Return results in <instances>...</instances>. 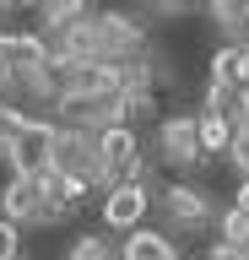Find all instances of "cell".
<instances>
[{
	"label": "cell",
	"mask_w": 249,
	"mask_h": 260,
	"mask_svg": "<svg viewBox=\"0 0 249 260\" xmlns=\"http://www.w3.org/2000/svg\"><path fill=\"white\" fill-rule=\"evenodd\" d=\"M147 136L130 125H103L98 130V184H130V179L147 174Z\"/></svg>",
	"instance_id": "cell-1"
},
{
	"label": "cell",
	"mask_w": 249,
	"mask_h": 260,
	"mask_svg": "<svg viewBox=\"0 0 249 260\" xmlns=\"http://www.w3.org/2000/svg\"><path fill=\"white\" fill-rule=\"evenodd\" d=\"M152 157L163 162L168 174H190L200 162V146H195V114H157L152 125Z\"/></svg>",
	"instance_id": "cell-2"
},
{
	"label": "cell",
	"mask_w": 249,
	"mask_h": 260,
	"mask_svg": "<svg viewBox=\"0 0 249 260\" xmlns=\"http://www.w3.org/2000/svg\"><path fill=\"white\" fill-rule=\"evenodd\" d=\"M152 206H163V217L179 233H206L211 228V217H217V201L200 184H190V179H168L163 190L152 195Z\"/></svg>",
	"instance_id": "cell-3"
},
{
	"label": "cell",
	"mask_w": 249,
	"mask_h": 260,
	"mask_svg": "<svg viewBox=\"0 0 249 260\" xmlns=\"http://www.w3.org/2000/svg\"><path fill=\"white\" fill-rule=\"evenodd\" d=\"M147 211H152V184L147 179H130V184H109L103 190V228L109 233H135L147 228Z\"/></svg>",
	"instance_id": "cell-4"
},
{
	"label": "cell",
	"mask_w": 249,
	"mask_h": 260,
	"mask_svg": "<svg viewBox=\"0 0 249 260\" xmlns=\"http://www.w3.org/2000/svg\"><path fill=\"white\" fill-rule=\"evenodd\" d=\"M49 60V38L38 27L22 32H0V71H33V65Z\"/></svg>",
	"instance_id": "cell-5"
},
{
	"label": "cell",
	"mask_w": 249,
	"mask_h": 260,
	"mask_svg": "<svg viewBox=\"0 0 249 260\" xmlns=\"http://www.w3.org/2000/svg\"><path fill=\"white\" fill-rule=\"evenodd\" d=\"M0 217L6 222H44V195H38V179H6V190H0Z\"/></svg>",
	"instance_id": "cell-6"
},
{
	"label": "cell",
	"mask_w": 249,
	"mask_h": 260,
	"mask_svg": "<svg viewBox=\"0 0 249 260\" xmlns=\"http://www.w3.org/2000/svg\"><path fill=\"white\" fill-rule=\"evenodd\" d=\"M114 260H179V239H168L157 228H135V233L119 239Z\"/></svg>",
	"instance_id": "cell-7"
},
{
	"label": "cell",
	"mask_w": 249,
	"mask_h": 260,
	"mask_svg": "<svg viewBox=\"0 0 249 260\" xmlns=\"http://www.w3.org/2000/svg\"><path fill=\"white\" fill-rule=\"evenodd\" d=\"M195 146H200V162L228 157V146H233V119H228V114H217V109H200V114H195Z\"/></svg>",
	"instance_id": "cell-8"
},
{
	"label": "cell",
	"mask_w": 249,
	"mask_h": 260,
	"mask_svg": "<svg viewBox=\"0 0 249 260\" xmlns=\"http://www.w3.org/2000/svg\"><path fill=\"white\" fill-rule=\"evenodd\" d=\"M33 11L44 16V38H54V32H65V27H76V22H87V16H92V6H87V0H38Z\"/></svg>",
	"instance_id": "cell-9"
},
{
	"label": "cell",
	"mask_w": 249,
	"mask_h": 260,
	"mask_svg": "<svg viewBox=\"0 0 249 260\" xmlns=\"http://www.w3.org/2000/svg\"><path fill=\"white\" fill-rule=\"evenodd\" d=\"M211 228H217V239H211V244H228V249H249V217H244L238 206H217Z\"/></svg>",
	"instance_id": "cell-10"
},
{
	"label": "cell",
	"mask_w": 249,
	"mask_h": 260,
	"mask_svg": "<svg viewBox=\"0 0 249 260\" xmlns=\"http://www.w3.org/2000/svg\"><path fill=\"white\" fill-rule=\"evenodd\" d=\"M65 260H114V244L109 233H76L65 244Z\"/></svg>",
	"instance_id": "cell-11"
},
{
	"label": "cell",
	"mask_w": 249,
	"mask_h": 260,
	"mask_svg": "<svg viewBox=\"0 0 249 260\" xmlns=\"http://www.w3.org/2000/svg\"><path fill=\"white\" fill-rule=\"evenodd\" d=\"M22 255V228L0 217V260H17Z\"/></svg>",
	"instance_id": "cell-12"
},
{
	"label": "cell",
	"mask_w": 249,
	"mask_h": 260,
	"mask_svg": "<svg viewBox=\"0 0 249 260\" xmlns=\"http://www.w3.org/2000/svg\"><path fill=\"white\" fill-rule=\"evenodd\" d=\"M233 49H238V60H233V87H249V38L233 44Z\"/></svg>",
	"instance_id": "cell-13"
},
{
	"label": "cell",
	"mask_w": 249,
	"mask_h": 260,
	"mask_svg": "<svg viewBox=\"0 0 249 260\" xmlns=\"http://www.w3.org/2000/svg\"><path fill=\"white\" fill-rule=\"evenodd\" d=\"M228 206H238V211L249 217V179H238V184H233V201H228Z\"/></svg>",
	"instance_id": "cell-14"
},
{
	"label": "cell",
	"mask_w": 249,
	"mask_h": 260,
	"mask_svg": "<svg viewBox=\"0 0 249 260\" xmlns=\"http://www.w3.org/2000/svg\"><path fill=\"white\" fill-rule=\"evenodd\" d=\"M38 0H0V16H17V11H33Z\"/></svg>",
	"instance_id": "cell-15"
},
{
	"label": "cell",
	"mask_w": 249,
	"mask_h": 260,
	"mask_svg": "<svg viewBox=\"0 0 249 260\" xmlns=\"http://www.w3.org/2000/svg\"><path fill=\"white\" fill-rule=\"evenodd\" d=\"M147 6H152V11H163V16H168V11H184L190 0H147Z\"/></svg>",
	"instance_id": "cell-16"
},
{
	"label": "cell",
	"mask_w": 249,
	"mask_h": 260,
	"mask_svg": "<svg viewBox=\"0 0 249 260\" xmlns=\"http://www.w3.org/2000/svg\"><path fill=\"white\" fill-rule=\"evenodd\" d=\"M228 6H238V11H249V0H228Z\"/></svg>",
	"instance_id": "cell-17"
},
{
	"label": "cell",
	"mask_w": 249,
	"mask_h": 260,
	"mask_svg": "<svg viewBox=\"0 0 249 260\" xmlns=\"http://www.w3.org/2000/svg\"><path fill=\"white\" fill-rule=\"evenodd\" d=\"M238 136H244V141H249V125H238Z\"/></svg>",
	"instance_id": "cell-18"
},
{
	"label": "cell",
	"mask_w": 249,
	"mask_h": 260,
	"mask_svg": "<svg viewBox=\"0 0 249 260\" xmlns=\"http://www.w3.org/2000/svg\"><path fill=\"white\" fill-rule=\"evenodd\" d=\"M17 260H33V255H17Z\"/></svg>",
	"instance_id": "cell-19"
},
{
	"label": "cell",
	"mask_w": 249,
	"mask_h": 260,
	"mask_svg": "<svg viewBox=\"0 0 249 260\" xmlns=\"http://www.w3.org/2000/svg\"><path fill=\"white\" fill-rule=\"evenodd\" d=\"M200 260H206V255H200Z\"/></svg>",
	"instance_id": "cell-20"
}]
</instances>
